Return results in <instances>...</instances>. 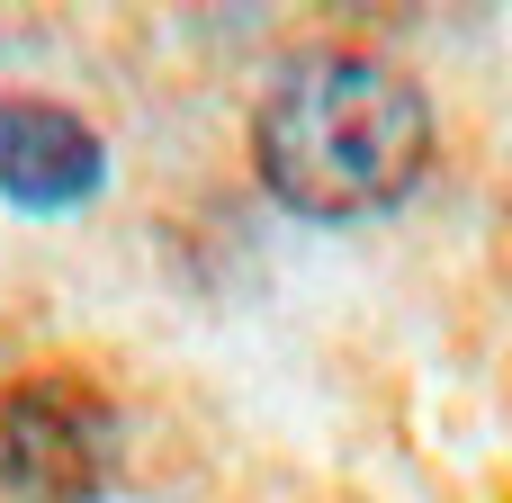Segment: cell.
Instances as JSON below:
<instances>
[{"label": "cell", "instance_id": "obj_1", "mask_svg": "<svg viewBox=\"0 0 512 503\" xmlns=\"http://www.w3.org/2000/svg\"><path fill=\"white\" fill-rule=\"evenodd\" d=\"M261 189L306 225H360L414 198L432 162V99L378 54H306L252 117Z\"/></svg>", "mask_w": 512, "mask_h": 503}, {"label": "cell", "instance_id": "obj_2", "mask_svg": "<svg viewBox=\"0 0 512 503\" xmlns=\"http://www.w3.org/2000/svg\"><path fill=\"white\" fill-rule=\"evenodd\" d=\"M126 423L90 378H18L0 396V486L36 503H99L117 486Z\"/></svg>", "mask_w": 512, "mask_h": 503}, {"label": "cell", "instance_id": "obj_3", "mask_svg": "<svg viewBox=\"0 0 512 503\" xmlns=\"http://www.w3.org/2000/svg\"><path fill=\"white\" fill-rule=\"evenodd\" d=\"M108 189V144L90 117L63 99H18L0 90V198L27 216H72Z\"/></svg>", "mask_w": 512, "mask_h": 503}]
</instances>
